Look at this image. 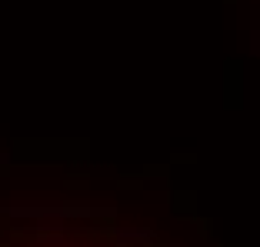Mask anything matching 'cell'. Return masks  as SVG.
<instances>
[{
    "mask_svg": "<svg viewBox=\"0 0 260 247\" xmlns=\"http://www.w3.org/2000/svg\"><path fill=\"white\" fill-rule=\"evenodd\" d=\"M0 247H180L110 204L27 201L0 207Z\"/></svg>",
    "mask_w": 260,
    "mask_h": 247,
    "instance_id": "1",
    "label": "cell"
}]
</instances>
